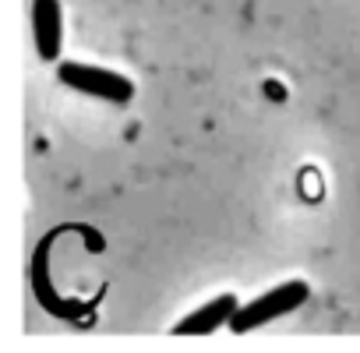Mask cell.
I'll list each match as a JSON object with an SVG mask.
<instances>
[{
	"label": "cell",
	"instance_id": "cell-1",
	"mask_svg": "<svg viewBox=\"0 0 360 353\" xmlns=\"http://www.w3.org/2000/svg\"><path fill=\"white\" fill-rule=\"evenodd\" d=\"M307 297H311V286H307L304 279H290V283H283V286H272L269 293H262V297H255L251 304L237 307V314L230 318V328H233L237 335H244V332H251V328H258V325H265V321H272V318H283V314L304 307Z\"/></svg>",
	"mask_w": 360,
	"mask_h": 353
},
{
	"label": "cell",
	"instance_id": "cell-2",
	"mask_svg": "<svg viewBox=\"0 0 360 353\" xmlns=\"http://www.w3.org/2000/svg\"><path fill=\"white\" fill-rule=\"evenodd\" d=\"M57 78L68 89L85 92V96H96V99H106V103H127L134 96V85L124 75L106 71V68H96V64H82V60H64L57 68Z\"/></svg>",
	"mask_w": 360,
	"mask_h": 353
},
{
	"label": "cell",
	"instance_id": "cell-3",
	"mask_svg": "<svg viewBox=\"0 0 360 353\" xmlns=\"http://www.w3.org/2000/svg\"><path fill=\"white\" fill-rule=\"evenodd\" d=\"M32 32H36V53L43 60H57L64 43L60 0H32Z\"/></svg>",
	"mask_w": 360,
	"mask_h": 353
},
{
	"label": "cell",
	"instance_id": "cell-4",
	"mask_svg": "<svg viewBox=\"0 0 360 353\" xmlns=\"http://www.w3.org/2000/svg\"><path fill=\"white\" fill-rule=\"evenodd\" d=\"M237 297L233 293H223V297H216V300H209L205 307H198V311H191L184 321H176L173 325V332L176 335H209V332H216V328H223V325H230V318L237 314Z\"/></svg>",
	"mask_w": 360,
	"mask_h": 353
},
{
	"label": "cell",
	"instance_id": "cell-5",
	"mask_svg": "<svg viewBox=\"0 0 360 353\" xmlns=\"http://www.w3.org/2000/svg\"><path fill=\"white\" fill-rule=\"evenodd\" d=\"M265 92H269V99H286V85H279V82H265Z\"/></svg>",
	"mask_w": 360,
	"mask_h": 353
}]
</instances>
